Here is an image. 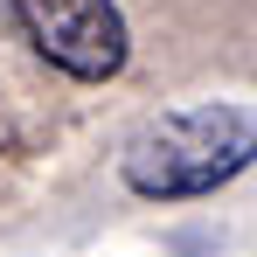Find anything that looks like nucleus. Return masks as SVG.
<instances>
[{
  "mask_svg": "<svg viewBox=\"0 0 257 257\" xmlns=\"http://www.w3.org/2000/svg\"><path fill=\"white\" fill-rule=\"evenodd\" d=\"M7 14H14V28L28 35V49L49 70H63L77 84L118 77L132 56L118 0H7Z\"/></svg>",
  "mask_w": 257,
  "mask_h": 257,
  "instance_id": "f03ea898",
  "label": "nucleus"
},
{
  "mask_svg": "<svg viewBox=\"0 0 257 257\" xmlns=\"http://www.w3.org/2000/svg\"><path fill=\"white\" fill-rule=\"evenodd\" d=\"M250 160H257V111H243V104H188V111H167L146 132H132L118 174L146 202H195V195L229 188Z\"/></svg>",
  "mask_w": 257,
  "mask_h": 257,
  "instance_id": "f257e3e1",
  "label": "nucleus"
}]
</instances>
